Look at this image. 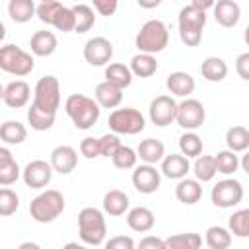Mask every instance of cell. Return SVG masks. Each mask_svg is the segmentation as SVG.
Wrapping results in <instances>:
<instances>
[{"label": "cell", "instance_id": "44", "mask_svg": "<svg viewBox=\"0 0 249 249\" xmlns=\"http://www.w3.org/2000/svg\"><path fill=\"white\" fill-rule=\"evenodd\" d=\"M97 140H99V152H101V156H105V158H113V154L121 148V140H119V136L113 134V132L103 134V136H99Z\"/></svg>", "mask_w": 249, "mask_h": 249}, {"label": "cell", "instance_id": "50", "mask_svg": "<svg viewBox=\"0 0 249 249\" xmlns=\"http://www.w3.org/2000/svg\"><path fill=\"white\" fill-rule=\"evenodd\" d=\"M191 6H193L195 10H198V12H204V14H206V10L214 6V2H212V0H193V2H191Z\"/></svg>", "mask_w": 249, "mask_h": 249}, {"label": "cell", "instance_id": "49", "mask_svg": "<svg viewBox=\"0 0 249 249\" xmlns=\"http://www.w3.org/2000/svg\"><path fill=\"white\" fill-rule=\"evenodd\" d=\"M136 249H163V239L158 235H146L136 243Z\"/></svg>", "mask_w": 249, "mask_h": 249}, {"label": "cell", "instance_id": "1", "mask_svg": "<svg viewBox=\"0 0 249 249\" xmlns=\"http://www.w3.org/2000/svg\"><path fill=\"white\" fill-rule=\"evenodd\" d=\"M60 107V84L58 78L47 74L37 80L33 88V103L27 109V123L33 130H49L56 121Z\"/></svg>", "mask_w": 249, "mask_h": 249}, {"label": "cell", "instance_id": "4", "mask_svg": "<svg viewBox=\"0 0 249 249\" xmlns=\"http://www.w3.org/2000/svg\"><path fill=\"white\" fill-rule=\"evenodd\" d=\"M64 206L66 200L62 193L56 189H47L29 202V214L39 224H51L64 212Z\"/></svg>", "mask_w": 249, "mask_h": 249}, {"label": "cell", "instance_id": "9", "mask_svg": "<svg viewBox=\"0 0 249 249\" xmlns=\"http://www.w3.org/2000/svg\"><path fill=\"white\" fill-rule=\"evenodd\" d=\"M212 204L218 208H233L243 200V185L237 179H222L210 191Z\"/></svg>", "mask_w": 249, "mask_h": 249}, {"label": "cell", "instance_id": "26", "mask_svg": "<svg viewBox=\"0 0 249 249\" xmlns=\"http://www.w3.org/2000/svg\"><path fill=\"white\" fill-rule=\"evenodd\" d=\"M128 206H130L128 195L119 189H111L103 196V212L109 216H123L124 212H128Z\"/></svg>", "mask_w": 249, "mask_h": 249}, {"label": "cell", "instance_id": "7", "mask_svg": "<svg viewBox=\"0 0 249 249\" xmlns=\"http://www.w3.org/2000/svg\"><path fill=\"white\" fill-rule=\"evenodd\" d=\"M35 68V58L31 53L19 49L14 43L2 45L0 47V70L18 78H23L31 74Z\"/></svg>", "mask_w": 249, "mask_h": 249}, {"label": "cell", "instance_id": "15", "mask_svg": "<svg viewBox=\"0 0 249 249\" xmlns=\"http://www.w3.org/2000/svg\"><path fill=\"white\" fill-rule=\"evenodd\" d=\"M49 163H51L53 171H56L60 175H68L78 165V152L72 146H68V144H60V146L53 148Z\"/></svg>", "mask_w": 249, "mask_h": 249}, {"label": "cell", "instance_id": "42", "mask_svg": "<svg viewBox=\"0 0 249 249\" xmlns=\"http://www.w3.org/2000/svg\"><path fill=\"white\" fill-rule=\"evenodd\" d=\"M51 25L56 27L58 31H62V33L74 31V12H72V8L60 4V8L56 10V14H54Z\"/></svg>", "mask_w": 249, "mask_h": 249}, {"label": "cell", "instance_id": "52", "mask_svg": "<svg viewBox=\"0 0 249 249\" xmlns=\"http://www.w3.org/2000/svg\"><path fill=\"white\" fill-rule=\"evenodd\" d=\"M18 249H41V247L37 243H33V241H23V243L18 245Z\"/></svg>", "mask_w": 249, "mask_h": 249}, {"label": "cell", "instance_id": "47", "mask_svg": "<svg viewBox=\"0 0 249 249\" xmlns=\"http://www.w3.org/2000/svg\"><path fill=\"white\" fill-rule=\"evenodd\" d=\"M99 16H113L119 8L117 0H93V6H91Z\"/></svg>", "mask_w": 249, "mask_h": 249}, {"label": "cell", "instance_id": "8", "mask_svg": "<svg viewBox=\"0 0 249 249\" xmlns=\"http://www.w3.org/2000/svg\"><path fill=\"white\" fill-rule=\"evenodd\" d=\"M109 128L113 130V134H126V136H132V134H138L144 130L146 126V119L144 115L134 109V107H123V109H113L111 115H109V121H107Z\"/></svg>", "mask_w": 249, "mask_h": 249}, {"label": "cell", "instance_id": "21", "mask_svg": "<svg viewBox=\"0 0 249 249\" xmlns=\"http://www.w3.org/2000/svg\"><path fill=\"white\" fill-rule=\"evenodd\" d=\"M56 47H58V39L49 29L35 31L29 39V49L35 56H51L56 51Z\"/></svg>", "mask_w": 249, "mask_h": 249}, {"label": "cell", "instance_id": "34", "mask_svg": "<svg viewBox=\"0 0 249 249\" xmlns=\"http://www.w3.org/2000/svg\"><path fill=\"white\" fill-rule=\"evenodd\" d=\"M74 12V33H86L95 23V12L88 4H76L72 6Z\"/></svg>", "mask_w": 249, "mask_h": 249}, {"label": "cell", "instance_id": "13", "mask_svg": "<svg viewBox=\"0 0 249 249\" xmlns=\"http://www.w3.org/2000/svg\"><path fill=\"white\" fill-rule=\"evenodd\" d=\"M148 113H150V121L156 126H169L171 123H175L177 101L171 95H158L152 99Z\"/></svg>", "mask_w": 249, "mask_h": 249}, {"label": "cell", "instance_id": "33", "mask_svg": "<svg viewBox=\"0 0 249 249\" xmlns=\"http://www.w3.org/2000/svg\"><path fill=\"white\" fill-rule=\"evenodd\" d=\"M193 173H195V179L202 185V183H208L216 177V163H214V156H208V154H200L198 158H195V163H193Z\"/></svg>", "mask_w": 249, "mask_h": 249}, {"label": "cell", "instance_id": "37", "mask_svg": "<svg viewBox=\"0 0 249 249\" xmlns=\"http://www.w3.org/2000/svg\"><path fill=\"white\" fill-rule=\"evenodd\" d=\"M179 154L185 156L187 160L191 158H198L202 154V138L196 134V132H183L179 136Z\"/></svg>", "mask_w": 249, "mask_h": 249}, {"label": "cell", "instance_id": "46", "mask_svg": "<svg viewBox=\"0 0 249 249\" xmlns=\"http://www.w3.org/2000/svg\"><path fill=\"white\" fill-rule=\"evenodd\" d=\"M103 249H136V243L130 235H113L103 241Z\"/></svg>", "mask_w": 249, "mask_h": 249}, {"label": "cell", "instance_id": "36", "mask_svg": "<svg viewBox=\"0 0 249 249\" xmlns=\"http://www.w3.org/2000/svg\"><path fill=\"white\" fill-rule=\"evenodd\" d=\"M204 241L208 249H230L231 233L224 226H210L204 233Z\"/></svg>", "mask_w": 249, "mask_h": 249}, {"label": "cell", "instance_id": "41", "mask_svg": "<svg viewBox=\"0 0 249 249\" xmlns=\"http://www.w3.org/2000/svg\"><path fill=\"white\" fill-rule=\"evenodd\" d=\"M19 208V196L16 191H12L10 187H2L0 189V216L8 218L12 214H16V210Z\"/></svg>", "mask_w": 249, "mask_h": 249}, {"label": "cell", "instance_id": "51", "mask_svg": "<svg viewBox=\"0 0 249 249\" xmlns=\"http://www.w3.org/2000/svg\"><path fill=\"white\" fill-rule=\"evenodd\" d=\"M62 249H89L88 245H82V243H78V241H68Z\"/></svg>", "mask_w": 249, "mask_h": 249}, {"label": "cell", "instance_id": "6", "mask_svg": "<svg viewBox=\"0 0 249 249\" xmlns=\"http://www.w3.org/2000/svg\"><path fill=\"white\" fill-rule=\"evenodd\" d=\"M206 25V14L195 10L191 4L183 6L179 10L177 18V27H179V37L183 45L187 47H198L202 41V29Z\"/></svg>", "mask_w": 249, "mask_h": 249}, {"label": "cell", "instance_id": "5", "mask_svg": "<svg viewBox=\"0 0 249 249\" xmlns=\"http://www.w3.org/2000/svg\"><path fill=\"white\" fill-rule=\"evenodd\" d=\"M167 43H169V31L161 19H148L134 37V45L138 53L152 56L161 53L167 47Z\"/></svg>", "mask_w": 249, "mask_h": 249}, {"label": "cell", "instance_id": "10", "mask_svg": "<svg viewBox=\"0 0 249 249\" xmlns=\"http://www.w3.org/2000/svg\"><path fill=\"white\" fill-rule=\"evenodd\" d=\"M204 119H206V111H204V105L198 99L187 97L181 103H177L175 123L181 128H185L189 132H195L196 128H200L204 124Z\"/></svg>", "mask_w": 249, "mask_h": 249}, {"label": "cell", "instance_id": "11", "mask_svg": "<svg viewBox=\"0 0 249 249\" xmlns=\"http://www.w3.org/2000/svg\"><path fill=\"white\" fill-rule=\"evenodd\" d=\"M53 167L45 160H33L21 169V179L29 189H45L53 179Z\"/></svg>", "mask_w": 249, "mask_h": 249}, {"label": "cell", "instance_id": "14", "mask_svg": "<svg viewBox=\"0 0 249 249\" xmlns=\"http://www.w3.org/2000/svg\"><path fill=\"white\" fill-rule=\"evenodd\" d=\"M161 183V173L156 169V165H148V163H140L134 167L132 171V185L138 193L142 195H152L160 189Z\"/></svg>", "mask_w": 249, "mask_h": 249}, {"label": "cell", "instance_id": "28", "mask_svg": "<svg viewBox=\"0 0 249 249\" xmlns=\"http://www.w3.org/2000/svg\"><path fill=\"white\" fill-rule=\"evenodd\" d=\"M128 70H130L132 76H138V78H150V76H154L156 70H158V60H156V56H152V54L136 53V54L130 58Z\"/></svg>", "mask_w": 249, "mask_h": 249}, {"label": "cell", "instance_id": "31", "mask_svg": "<svg viewBox=\"0 0 249 249\" xmlns=\"http://www.w3.org/2000/svg\"><path fill=\"white\" fill-rule=\"evenodd\" d=\"M25 138H27V128L19 121H4L0 124V140L2 142L16 146V144H21Z\"/></svg>", "mask_w": 249, "mask_h": 249}, {"label": "cell", "instance_id": "40", "mask_svg": "<svg viewBox=\"0 0 249 249\" xmlns=\"http://www.w3.org/2000/svg\"><path fill=\"white\" fill-rule=\"evenodd\" d=\"M111 161H113V165H115L117 169H134V167H136V161H138L136 150H132L130 146L121 144V148L113 154Z\"/></svg>", "mask_w": 249, "mask_h": 249}, {"label": "cell", "instance_id": "48", "mask_svg": "<svg viewBox=\"0 0 249 249\" xmlns=\"http://www.w3.org/2000/svg\"><path fill=\"white\" fill-rule=\"evenodd\" d=\"M235 72L241 80H249V53H241L235 58Z\"/></svg>", "mask_w": 249, "mask_h": 249}, {"label": "cell", "instance_id": "25", "mask_svg": "<svg viewBox=\"0 0 249 249\" xmlns=\"http://www.w3.org/2000/svg\"><path fill=\"white\" fill-rule=\"evenodd\" d=\"M175 196L183 204H189V206L196 204L202 196V185L196 179H189V177L179 179V183L175 187Z\"/></svg>", "mask_w": 249, "mask_h": 249}, {"label": "cell", "instance_id": "29", "mask_svg": "<svg viewBox=\"0 0 249 249\" xmlns=\"http://www.w3.org/2000/svg\"><path fill=\"white\" fill-rule=\"evenodd\" d=\"M200 74L208 82H222L228 76V64L220 56H206L200 64Z\"/></svg>", "mask_w": 249, "mask_h": 249}, {"label": "cell", "instance_id": "20", "mask_svg": "<svg viewBox=\"0 0 249 249\" xmlns=\"http://www.w3.org/2000/svg\"><path fill=\"white\" fill-rule=\"evenodd\" d=\"M156 224V216L150 208L146 206H134V208H128L126 212V226L132 230V231H138V233H146L154 228Z\"/></svg>", "mask_w": 249, "mask_h": 249}, {"label": "cell", "instance_id": "39", "mask_svg": "<svg viewBox=\"0 0 249 249\" xmlns=\"http://www.w3.org/2000/svg\"><path fill=\"white\" fill-rule=\"evenodd\" d=\"M228 231L233 233L235 237H247L249 235V210L247 208L235 210L228 218Z\"/></svg>", "mask_w": 249, "mask_h": 249}, {"label": "cell", "instance_id": "12", "mask_svg": "<svg viewBox=\"0 0 249 249\" xmlns=\"http://www.w3.org/2000/svg\"><path fill=\"white\" fill-rule=\"evenodd\" d=\"M84 58L89 66H105L113 58V43L105 37H91L84 45Z\"/></svg>", "mask_w": 249, "mask_h": 249}, {"label": "cell", "instance_id": "45", "mask_svg": "<svg viewBox=\"0 0 249 249\" xmlns=\"http://www.w3.org/2000/svg\"><path fill=\"white\" fill-rule=\"evenodd\" d=\"M80 154L88 160H93V158H99L101 152H99V140L93 138V136H86L82 142H80Z\"/></svg>", "mask_w": 249, "mask_h": 249}, {"label": "cell", "instance_id": "54", "mask_svg": "<svg viewBox=\"0 0 249 249\" xmlns=\"http://www.w3.org/2000/svg\"><path fill=\"white\" fill-rule=\"evenodd\" d=\"M4 37H6V25H4L2 19H0V43L4 41Z\"/></svg>", "mask_w": 249, "mask_h": 249}, {"label": "cell", "instance_id": "30", "mask_svg": "<svg viewBox=\"0 0 249 249\" xmlns=\"http://www.w3.org/2000/svg\"><path fill=\"white\" fill-rule=\"evenodd\" d=\"M37 4L33 0H10L8 4V16L16 23H27L35 16Z\"/></svg>", "mask_w": 249, "mask_h": 249}, {"label": "cell", "instance_id": "38", "mask_svg": "<svg viewBox=\"0 0 249 249\" xmlns=\"http://www.w3.org/2000/svg\"><path fill=\"white\" fill-rule=\"evenodd\" d=\"M214 163H216V173L231 175L239 169V156L230 150H220L214 156Z\"/></svg>", "mask_w": 249, "mask_h": 249}, {"label": "cell", "instance_id": "27", "mask_svg": "<svg viewBox=\"0 0 249 249\" xmlns=\"http://www.w3.org/2000/svg\"><path fill=\"white\" fill-rule=\"evenodd\" d=\"M132 78L134 76L130 74L128 66L123 64V62H111V64L105 66V82L119 88V89L128 88L132 84Z\"/></svg>", "mask_w": 249, "mask_h": 249}, {"label": "cell", "instance_id": "35", "mask_svg": "<svg viewBox=\"0 0 249 249\" xmlns=\"http://www.w3.org/2000/svg\"><path fill=\"white\" fill-rule=\"evenodd\" d=\"M226 144H228V150L233 152V154L247 152V148H249V130L243 124H235V126L228 128Z\"/></svg>", "mask_w": 249, "mask_h": 249}, {"label": "cell", "instance_id": "17", "mask_svg": "<svg viewBox=\"0 0 249 249\" xmlns=\"http://www.w3.org/2000/svg\"><path fill=\"white\" fill-rule=\"evenodd\" d=\"M214 10V19L216 23H220L222 27H235L241 19V8L237 2L233 0H220L214 2L212 6Z\"/></svg>", "mask_w": 249, "mask_h": 249}, {"label": "cell", "instance_id": "3", "mask_svg": "<svg viewBox=\"0 0 249 249\" xmlns=\"http://www.w3.org/2000/svg\"><path fill=\"white\" fill-rule=\"evenodd\" d=\"M78 233L84 245L97 247L107 237V224L105 216L95 206H86L78 214Z\"/></svg>", "mask_w": 249, "mask_h": 249}, {"label": "cell", "instance_id": "24", "mask_svg": "<svg viewBox=\"0 0 249 249\" xmlns=\"http://www.w3.org/2000/svg\"><path fill=\"white\" fill-rule=\"evenodd\" d=\"M93 95H95V103L99 105V109H101V107H103V109H115V107H119L121 101H123V89H119V88L107 84L105 80L95 86Z\"/></svg>", "mask_w": 249, "mask_h": 249}, {"label": "cell", "instance_id": "32", "mask_svg": "<svg viewBox=\"0 0 249 249\" xmlns=\"http://www.w3.org/2000/svg\"><path fill=\"white\" fill-rule=\"evenodd\" d=\"M202 237L195 231L175 233L163 239V249H200Z\"/></svg>", "mask_w": 249, "mask_h": 249}, {"label": "cell", "instance_id": "18", "mask_svg": "<svg viewBox=\"0 0 249 249\" xmlns=\"http://www.w3.org/2000/svg\"><path fill=\"white\" fill-rule=\"evenodd\" d=\"M189 171H191V161H189L185 156H181V154L163 156V160H161V169H160V173H161L163 177L179 181V179H185Z\"/></svg>", "mask_w": 249, "mask_h": 249}, {"label": "cell", "instance_id": "23", "mask_svg": "<svg viewBox=\"0 0 249 249\" xmlns=\"http://www.w3.org/2000/svg\"><path fill=\"white\" fill-rule=\"evenodd\" d=\"M163 156H165V146L158 138H144L136 148V158H140V161L148 165H156L158 161L163 160Z\"/></svg>", "mask_w": 249, "mask_h": 249}, {"label": "cell", "instance_id": "53", "mask_svg": "<svg viewBox=\"0 0 249 249\" xmlns=\"http://www.w3.org/2000/svg\"><path fill=\"white\" fill-rule=\"evenodd\" d=\"M138 4L142 8H156V6H160V0H156V2H142V0H138Z\"/></svg>", "mask_w": 249, "mask_h": 249}, {"label": "cell", "instance_id": "2", "mask_svg": "<svg viewBox=\"0 0 249 249\" xmlns=\"http://www.w3.org/2000/svg\"><path fill=\"white\" fill-rule=\"evenodd\" d=\"M64 111L78 130H89L99 121V115H101V109L95 103V99L84 93L68 95L64 101Z\"/></svg>", "mask_w": 249, "mask_h": 249}, {"label": "cell", "instance_id": "43", "mask_svg": "<svg viewBox=\"0 0 249 249\" xmlns=\"http://www.w3.org/2000/svg\"><path fill=\"white\" fill-rule=\"evenodd\" d=\"M58 8H60V2H56V0H45V2L37 4L35 16H37L43 23L51 25V21H53V18H54V14H56Z\"/></svg>", "mask_w": 249, "mask_h": 249}, {"label": "cell", "instance_id": "55", "mask_svg": "<svg viewBox=\"0 0 249 249\" xmlns=\"http://www.w3.org/2000/svg\"><path fill=\"white\" fill-rule=\"evenodd\" d=\"M2 97H4V86L0 84V101H2Z\"/></svg>", "mask_w": 249, "mask_h": 249}, {"label": "cell", "instance_id": "22", "mask_svg": "<svg viewBox=\"0 0 249 249\" xmlns=\"http://www.w3.org/2000/svg\"><path fill=\"white\" fill-rule=\"evenodd\" d=\"M19 177H21V169H19L14 154L8 148L0 146V185L2 187H10Z\"/></svg>", "mask_w": 249, "mask_h": 249}, {"label": "cell", "instance_id": "16", "mask_svg": "<svg viewBox=\"0 0 249 249\" xmlns=\"http://www.w3.org/2000/svg\"><path fill=\"white\" fill-rule=\"evenodd\" d=\"M31 99V88L25 80H14L8 86H4V97L2 101L10 109H21Z\"/></svg>", "mask_w": 249, "mask_h": 249}, {"label": "cell", "instance_id": "19", "mask_svg": "<svg viewBox=\"0 0 249 249\" xmlns=\"http://www.w3.org/2000/svg\"><path fill=\"white\" fill-rule=\"evenodd\" d=\"M165 88L169 89V93H173L175 97H189L196 84H195V78L189 74V72H183V70H177V72H171L165 80Z\"/></svg>", "mask_w": 249, "mask_h": 249}]
</instances>
